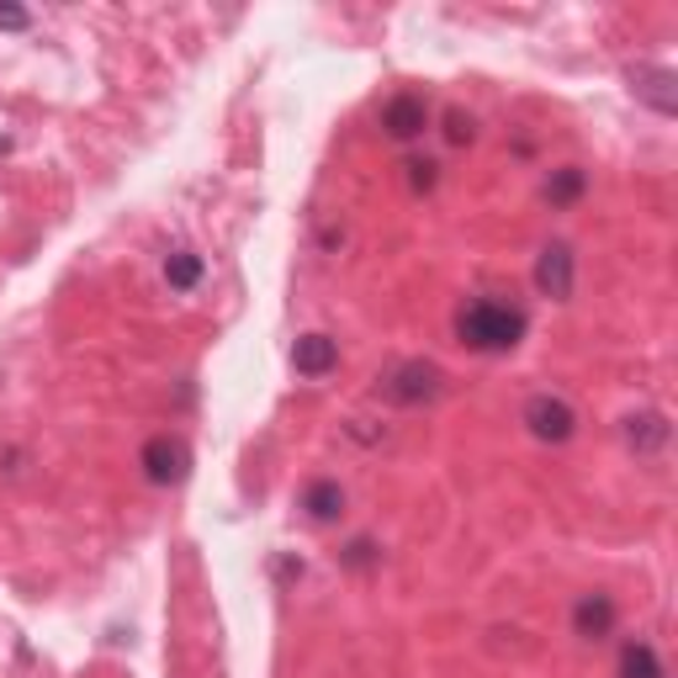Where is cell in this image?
<instances>
[{
    "mask_svg": "<svg viewBox=\"0 0 678 678\" xmlns=\"http://www.w3.org/2000/svg\"><path fill=\"white\" fill-rule=\"evenodd\" d=\"M456 339L477 356H508L525 339V314L499 297H472L456 314Z\"/></svg>",
    "mask_w": 678,
    "mask_h": 678,
    "instance_id": "obj_1",
    "label": "cell"
},
{
    "mask_svg": "<svg viewBox=\"0 0 678 678\" xmlns=\"http://www.w3.org/2000/svg\"><path fill=\"white\" fill-rule=\"evenodd\" d=\"M620 678H668L653 641H626L620 647Z\"/></svg>",
    "mask_w": 678,
    "mask_h": 678,
    "instance_id": "obj_13",
    "label": "cell"
},
{
    "mask_svg": "<svg viewBox=\"0 0 678 678\" xmlns=\"http://www.w3.org/2000/svg\"><path fill=\"white\" fill-rule=\"evenodd\" d=\"M377 557H382V552H377V541H366V535H356V541L339 552V562H345V567H356V573H361V567H371Z\"/></svg>",
    "mask_w": 678,
    "mask_h": 678,
    "instance_id": "obj_16",
    "label": "cell"
},
{
    "mask_svg": "<svg viewBox=\"0 0 678 678\" xmlns=\"http://www.w3.org/2000/svg\"><path fill=\"white\" fill-rule=\"evenodd\" d=\"M440 388H445V371L435 361H403L382 377V398L398 409H419V403L440 398Z\"/></svg>",
    "mask_w": 678,
    "mask_h": 678,
    "instance_id": "obj_2",
    "label": "cell"
},
{
    "mask_svg": "<svg viewBox=\"0 0 678 678\" xmlns=\"http://www.w3.org/2000/svg\"><path fill=\"white\" fill-rule=\"evenodd\" d=\"M32 17H27L22 6H0V32H27Z\"/></svg>",
    "mask_w": 678,
    "mask_h": 678,
    "instance_id": "obj_18",
    "label": "cell"
},
{
    "mask_svg": "<svg viewBox=\"0 0 678 678\" xmlns=\"http://www.w3.org/2000/svg\"><path fill=\"white\" fill-rule=\"evenodd\" d=\"M302 514L314 520V525H335L339 514H345V487L335 477H318V483L302 487Z\"/></svg>",
    "mask_w": 678,
    "mask_h": 678,
    "instance_id": "obj_11",
    "label": "cell"
},
{
    "mask_svg": "<svg viewBox=\"0 0 678 678\" xmlns=\"http://www.w3.org/2000/svg\"><path fill=\"white\" fill-rule=\"evenodd\" d=\"M165 281H170V291H192L196 281H202V255H196V249L165 255Z\"/></svg>",
    "mask_w": 678,
    "mask_h": 678,
    "instance_id": "obj_14",
    "label": "cell"
},
{
    "mask_svg": "<svg viewBox=\"0 0 678 678\" xmlns=\"http://www.w3.org/2000/svg\"><path fill=\"white\" fill-rule=\"evenodd\" d=\"M403 170H409V186H413V192H435V181H440V165H435V160H409Z\"/></svg>",
    "mask_w": 678,
    "mask_h": 678,
    "instance_id": "obj_17",
    "label": "cell"
},
{
    "mask_svg": "<svg viewBox=\"0 0 678 678\" xmlns=\"http://www.w3.org/2000/svg\"><path fill=\"white\" fill-rule=\"evenodd\" d=\"M424 127H430V101L419 96V91H398V96L382 106V133H388L392 144L424 138Z\"/></svg>",
    "mask_w": 678,
    "mask_h": 678,
    "instance_id": "obj_6",
    "label": "cell"
},
{
    "mask_svg": "<svg viewBox=\"0 0 678 678\" xmlns=\"http://www.w3.org/2000/svg\"><path fill=\"white\" fill-rule=\"evenodd\" d=\"M525 430L535 440H546V445H562V440H573V430H578V413L557 392H535L531 403H525Z\"/></svg>",
    "mask_w": 678,
    "mask_h": 678,
    "instance_id": "obj_4",
    "label": "cell"
},
{
    "mask_svg": "<svg viewBox=\"0 0 678 678\" xmlns=\"http://www.w3.org/2000/svg\"><path fill=\"white\" fill-rule=\"evenodd\" d=\"M291 366H297V377H308V382L329 377V371L339 366V339H329V335H302L297 345H291Z\"/></svg>",
    "mask_w": 678,
    "mask_h": 678,
    "instance_id": "obj_8",
    "label": "cell"
},
{
    "mask_svg": "<svg viewBox=\"0 0 678 678\" xmlns=\"http://www.w3.org/2000/svg\"><path fill=\"white\" fill-rule=\"evenodd\" d=\"M138 466H144V477L154 487H175L192 477V445L181 435H154V440H144Z\"/></svg>",
    "mask_w": 678,
    "mask_h": 678,
    "instance_id": "obj_3",
    "label": "cell"
},
{
    "mask_svg": "<svg viewBox=\"0 0 678 678\" xmlns=\"http://www.w3.org/2000/svg\"><path fill=\"white\" fill-rule=\"evenodd\" d=\"M573 630H578L583 641H605L609 630H615V599L609 594H583L578 605H573Z\"/></svg>",
    "mask_w": 678,
    "mask_h": 678,
    "instance_id": "obj_9",
    "label": "cell"
},
{
    "mask_svg": "<svg viewBox=\"0 0 678 678\" xmlns=\"http://www.w3.org/2000/svg\"><path fill=\"white\" fill-rule=\"evenodd\" d=\"M472 138H477V122H472V112L451 106V112H445V144H451V148H466Z\"/></svg>",
    "mask_w": 678,
    "mask_h": 678,
    "instance_id": "obj_15",
    "label": "cell"
},
{
    "mask_svg": "<svg viewBox=\"0 0 678 678\" xmlns=\"http://www.w3.org/2000/svg\"><path fill=\"white\" fill-rule=\"evenodd\" d=\"M583 192H588V170H583V165L552 170V175H546V186H541V196H546L552 207H573Z\"/></svg>",
    "mask_w": 678,
    "mask_h": 678,
    "instance_id": "obj_12",
    "label": "cell"
},
{
    "mask_svg": "<svg viewBox=\"0 0 678 678\" xmlns=\"http://www.w3.org/2000/svg\"><path fill=\"white\" fill-rule=\"evenodd\" d=\"M668 435H674V424H668L657 409L630 413V419H626V445L636 451V456H657V451L668 445Z\"/></svg>",
    "mask_w": 678,
    "mask_h": 678,
    "instance_id": "obj_10",
    "label": "cell"
},
{
    "mask_svg": "<svg viewBox=\"0 0 678 678\" xmlns=\"http://www.w3.org/2000/svg\"><path fill=\"white\" fill-rule=\"evenodd\" d=\"M573 281H578V255H573V244H546L541 249V260H535V287H541V297H557V302H567L573 297Z\"/></svg>",
    "mask_w": 678,
    "mask_h": 678,
    "instance_id": "obj_5",
    "label": "cell"
},
{
    "mask_svg": "<svg viewBox=\"0 0 678 678\" xmlns=\"http://www.w3.org/2000/svg\"><path fill=\"white\" fill-rule=\"evenodd\" d=\"M678 80L674 70H657V64H636L630 70V91H636V101H647L653 112H662V117H674L678 112Z\"/></svg>",
    "mask_w": 678,
    "mask_h": 678,
    "instance_id": "obj_7",
    "label": "cell"
}]
</instances>
